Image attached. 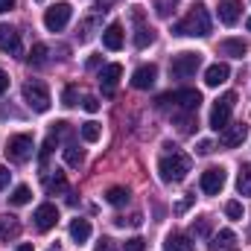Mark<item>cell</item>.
Here are the masks:
<instances>
[{
  "mask_svg": "<svg viewBox=\"0 0 251 251\" xmlns=\"http://www.w3.org/2000/svg\"><path fill=\"white\" fill-rule=\"evenodd\" d=\"M173 32L184 35V38H204V35H210V12H207V6L196 3L187 15L173 26Z\"/></svg>",
  "mask_w": 251,
  "mask_h": 251,
  "instance_id": "1",
  "label": "cell"
},
{
  "mask_svg": "<svg viewBox=\"0 0 251 251\" xmlns=\"http://www.w3.org/2000/svg\"><path fill=\"white\" fill-rule=\"evenodd\" d=\"M190 167H193V158L184 155V152H178V149L173 146V152H167V155L158 161L161 181H167V184H178V181H184L187 173H190Z\"/></svg>",
  "mask_w": 251,
  "mask_h": 251,
  "instance_id": "2",
  "label": "cell"
},
{
  "mask_svg": "<svg viewBox=\"0 0 251 251\" xmlns=\"http://www.w3.org/2000/svg\"><path fill=\"white\" fill-rule=\"evenodd\" d=\"M170 102H176L181 111H199L201 94H199L196 88H181V91H176V94H161V97H158V108H167Z\"/></svg>",
  "mask_w": 251,
  "mask_h": 251,
  "instance_id": "3",
  "label": "cell"
},
{
  "mask_svg": "<svg viewBox=\"0 0 251 251\" xmlns=\"http://www.w3.org/2000/svg\"><path fill=\"white\" fill-rule=\"evenodd\" d=\"M35 152V143H32V134H12L6 140V158L12 164H26Z\"/></svg>",
  "mask_w": 251,
  "mask_h": 251,
  "instance_id": "4",
  "label": "cell"
},
{
  "mask_svg": "<svg viewBox=\"0 0 251 251\" xmlns=\"http://www.w3.org/2000/svg\"><path fill=\"white\" fill-rule=\"evenodd\" d=\"M234 105H237V94H234V91L225 94V97H219V100L213 102V108H210V128H213V131H222V128L228 126Z\"/></svg>",
  "mask_w": 251,
  "mask_h": 251,
  "instance_id": "5",
  "label": "cell"
},
{
  "mask_svg": "<svg viewBox=\"0 0 251 251\" xmlns=\"http://www.w3.org/2000/svg\"><path fill=\"white\" fill-rule=\"evenodd\" d=\"M24 100H26V105H29L32 111H38V114H44V111L50 108V91L44 88V82H26V85H24Z\"/></svg>",
  "mask_w": 251,
  "mask_h": 251,
  "instance_id": "6",
  "label": "cell"
},
{
  "mask_svg": "<svg viewBox=\"0 0 251 251\" xmlns=\"http://www.w3.org/2000/svg\"><path fill=\"white\" fill-rule=\"evenodd\" d=\"M201 67V56L199 53H178L173 62H170V73L176 76V79H190V76H196V70Z\"/></svg>",
  "mask_w": 251,
  "mask_h": 251,
  "instance_id": "7",
  "label": "cell"
},
{
  "mask_svg": "<svg viewBox=\"0 0 251 251\" xmlns=\"http://www.w3.org/2000/svg\"><path fill=\"white\" fill-rule=\"evenodd\" d=\"M70 15H73V6L70 3H53L44 12V26L50 32H62L64 26H67V21H70Z\"/></svg>",
  "mask_w": 251,
  "mask_h": 251,
  "instance_id": "8",
  "label": "cell"
},
{
  "mask_svg": "<svg viewBox=\"0 0 251 251\" xmlns=\"http://www.w3.org/2000/svg\"><path fill=\"white\" fill-rule=\"evenodd\" d=\"M131 21H134V47H137V50L149 47V44L155 41V32L143 24V9H140V6H131Z\"/></svg>",
  "mask_w": 251,
  "mask_h": 251,
  "instance_id": "9",
  "label": "cell"
},
{
  "mask_svg": "<svg viewBox=\"0 0 251 251\" xmlns=\"http://www.w3.org/2000/svg\"><path fill=\"white\" fill-rule=\"evenodd\" d=\"M199 187H201L204 196H219V190L225 187V170H222V167H210V170H204Z\"/></svg>",
  "mask_w": 251,
  "mask_h": 251,
  "instance_id": "10",
  "label": "cell"
},
{
  "mask_svg": "<svg viewBox=\"0 0 251 251\" xmlns=\"http://www.w3.org/2000/svg\"><path fill=\"white\" fill-rule=\"evenodd\" d=\"M32 219H35V228H38V231H50V228H56V222H59V207L50 204V201H44V204L35 207Z\"/></svg>",
  "mask_w": 251,
  "mask_h": 251,
  "instance_id": "11",
  "label": "cell"
},
{
  "mask_svg": "<svg viewBox=\"0 0 251 251\" xmlns=\"http://www.w3.org/2000/svg\"><path fill=\"white\" fill-rule=\"evenodd\" d=\"M120 76H123V64H105L100 70V88H102V94H114Z\"/></svg>",
  "mask_w": 251,
  "mask_h": 251,
  "instance_id": "12",
  "label": "cell"
},
{
  "mask_svg": "<svg viewBox=\"0 0 251 251\" xmlns=\"http://www.w3.org/2000/svg\"><path fill=\"white\" fill-rule=\"evenodd\" d=\"M155 79H158V67H155V64H140V67L131 73V85H134L137 91H149V88L155 85Z\"/></svg>",
  "mask_w": 251,
  "mask_h": 251,
  "instance_id": "13",
  "label": "cell"
},
{
  "mask_svg": "<svg viewBox=\"0 0 251 251\" xmlns=\"http://www.w3.org/2000/svg\"><path fill=\"white\" fill-rule=\"evenodd\" d=\"M0 50L9 53V56H21V35H18L15 26L0 24Z\"/></svg>",
  "mask_w": 251,
  "mask_h": 251,
  "instance_id": "14",
  "label": "cell"
},
{
  "mask_svg": "<svg viewBox=\"0 0 251 251\" xmlns=\"http://www.w3.org/2000/svg\"><path fill=\"white\" fill-rule=\"evenodd\" d=\"M249 137V126L246 123H234V126H225L222 131H219V140H222V146H240L243 140Z\"/></svg>",
  "mask_w": 251,
  "mask_h": 251,
  "instance_id": "15",
  "label": "cell"
},
{
  "mask_svg": "<svg viewBox=\"0 0 251 251\" xmlns=\"http://www.w3.org/2000/svg\"><path fill=\"white\" fill-rule=\"evenodd\" d=\"M228 76H231V67L225 62H216L204 70V85L207 88H219L222 82H228Z\"/></svg>",
  "mask_w": 251,
  "mask_h": 251,
  "instance_id": "16",
  "label": "cell"
},
{
  "mask_svg": "<svg viewBox=\"0 0 251 251\" xmlns=\"http://www.w3.org/2000/svg\"><path fill=\"white\" fill-rule=\"evenodd\" d=\"M240 6H243V0H219V21L225 26H234L240 21V12H243Z\"/></svg>",
  "mask_w": 251,
  "mask_h": 251,
  "instance_id": "17",
  "label": "cell"
},
{
  "mask_svg": "<svg viewBox=\"0 0 251 251\" xmlns=\"http://www.w3.org/2000/svg\"><path fill=\"white\" fill-rule=\"evenodd\" d=\"M123 41H126V35H123V24H108L105 26V32H102V44H105V50H120L123 47Z\"/></svg>",
  "mask_w": 251,
  "mask_h": 251,
  "instance_id": "18",
  "label": "cell"
},
{
  "mask_svg": "<svg viewBox=\"0 0 251 251\" xmlns=\"http://www.w3.org/2000/svg\"><path fill=\"white\" fill-rule=\"evenodd\" d=\"M70 240H73L76 246L88 243V240H91V222H88V219H73V222H70Z\"/></svg>",
  "mask_w": 251,
  "mask_h": 251,
  "instance_id": "19",
  "label": "cell"
},
{
  "mask_svg": "<svg viewBox=\"0 0 251 251\" xmlns=\"http://www.w3.org/2000/svg\"><path fill=\"white\" fill-rule=\"evenodd\" d=\"M234 243H237L234 231H231V228H222L219 234H213V237H210V243H207V246H210L213 251H228Z\"/></svg>",
  "mask_w": 251,
  "mask_h": 251,
  "instance_id": "20",
  "label": "cell"
},
{
  "mask_svg": "<svg viewBox=\"0 0 251 251\" xmlns=\"http://www.w3.org/2000/svg\"><path fill=\"white\" fill-rule=\"evenodd\" d=\"M219 50H222L225 56L243 59V56L249 53V44H246V41H240V38H225V41H219Z\"/></svg>",
  "mask_w": 251,
  "mask_h": 251,
  "instance_id": "21",
  "label": "cell"
},
{
  "mask_svg": "<svg viewBox=\"0 0 251 251\" xmlns=\"http://www.w3.org/2000/svg\"><path fill=\"white\" fill-rule=\"evenodd\" d=\"M164 251H193V243L184 234H170L164 240Z\"/></svg>",
  "mask_w": 251,
  "mask_h": 251,
  "instance_id": "22",
  "label": "cell"
},
{
  "mask_svg": "<svg viewBox=\"0 0 251 251\" xmlns=\"http://www.w3.org/2000/svg\"><path fill=\"white\" fill-rule=\"evenodd\" d=\"M18 231H21V222L15 216H0V243L18 237Z\"/></svg>",
  "mask_w": 251,
  "mask_h": 251,
  "instance_id": "23",
  "label": "cell"
},
{
  "mask_svg": "<svg viewBox=\"0 0 251 251\" xmlns=\"http://www.w3.org/2000/svg\"><path fill=\"white\" fill-rule=\"evenodd\" d=\"M64 187H67V181H64V173H59V170H53V176H47V173H44V190H47L50 196L62 193Z\"/></svg>",
  "mask_w": 251,
  "mask_h": 251,
  "instance_id": "24",
  "label": "cell"
},
{
  "mask_svg": "<svg viewBox=\"0 0 251 251\" xmlns=\"http://www.w3.org/2000/svg\"><path fill=\"white\" fill-rule=\"evenodd\" d=\"M128 196H131V193H128V187H120V184L105 190V201H108V204H114V207L126 204V201H128Z\"/></svg>",
  "mask_w": 251,
  "mask_h": 251,
  "instance_id": "25",
  "label": "cell"
},
{
  "mask_svg": "<svg viewBox=\"0 0 251 251\" xmlns=\"http://www.w3.org/2000/svg\"><path fill=\"white\" fill-rule=\"evenodd\" d=\"M79 134H82V140H85V143H97V140L102 137V128H100V123L88 120V123H82V128H79Z\"/></svg>",
  "mask_w": 251,
  "mask_h": 251,
  "instance_id": "26",
  "label": "cell"
},
{
  "mask_svg": "<svg viewBox=\"0 0 251 251\" xmlns=\"http://www.w3.org/2000/svg\"><path fill=\"white\" fill-rule=\"evenodd\" d=\"M47 53H50V50H47V44H35V47L29 50L26 62L32 64V67H44V64H47Z\"/></svg>",
  "mask_w": 251,
  "mask_h": 251,
  "instance_id": "27",
  "label": "cell"
},
{
  "mask_svg": "<svg viewBox=\"0 0 251 251\" xmlns=\"http://www.w3.org/2000/svg\"><path fill=\"white\" fill-rule=\"evenodd\" d=\"M237 190H240V196H251V164H246V167L240 170V176H237Z\"/></svg>",
  "mask_w": 251,
  "mask_h": 251,
  "instance_id": "28",
  "label": "cell"
},
{
  "mask_svg": "<svg viewBox=\"0 0 251 251\" xmlns=\"http://www.w3.org/2000/svg\"><path fill=\"white\" fill-rule=\"evenodd\" d=\"M82 158H85V155H82V149H79L76 143H67V146H64V164H67V167H79Z\"/></svg>",
  "mask_w": 251,
  "mask_h": 251,
  "instance_id": "29",
  "label": "cell"
},
{
  "mask_svg": "<svg viewBox=\"0 0 251 251\" xmlns=\"http://www.w3.org/2000/svg\"><path fill=\"white\" fill-rule=\"evenodd\" d=\"M178 3H181V0H155V12H158V18H170V15L178 9Z\"/></svg>",
  "mask_w": 251,
  "mask_h": 251,
  "instance_id": "30",
  "label": "cell"
},
{
  "mask_svg": "<svg viewBox=\"0 0 251 251\" xmlns=\"http://www.w3.org/2000/svg\"><path fill=\"white\" fill-rule=\"evenodd\" d=\"M29 199H32V193H29V187H26V184L15 187V193L9 196V201H12V204H18V207H21V204H26Z\"/></svg>",
  "mask_w": 251,
  "mask_h": 251,
  "instance_id": "31",
  "label": "cell"
},
{
  "mask_svg": "<svg viewBox=\"0 0 251 251\" xmlns=\"http://www.w3.org/2000/svg\"><path fill=\"white\" fill-rule=\"evenodd\" d=\"M190 231H193L196 237H207V234H210V219H207V216H199Z\"/></svg>",
  "mask_w": 251,
  "mask_h": 251,
  "instance_id": "32",
  "label": "cell"
},
{
  "mask_svg": "<svg viewBox=\"0 0 251 251\" xmlns=\"http://www.w3.org/2000/svg\"><path fill=\"white\" fill-rule=\"evenodd\" d=\"M193 114H196V111H184V114H178V117H176L181 131H193V126H196V117H193Z\"/></svg>",
  "mask_w": 251,
  "mask_h": 251,
  "instance_id": "33",
  "label": "cell"
},
{
  "mask_svg": "<svg viewBox=\"0 0 251 251\" xmlns=\"http://www.w3.org/2000/svg\"><path fill=\"white\" fill-rule=\"evenodd\" d=\"M225 213H228V219H243V204L240 201H228L225 204Z\"/></svg>",
  "mask_w": 251,
  "mask_h": 251,
  "instance_id": "34",
  "label": "cell"
},
{
  "mask_svg": "<svg viewBox=\"0 0 251 251\" xmlns=\"http://www.w3.org/2000/svg\"><path fill=\"white\" fill-rule=\"evenodd\" d=\"M62 105H67V108L76 105V88H73V85H67V88L62 91Z\"/></svg>",
  "mask_w": 251,
  "mask_h": 251,
  "instance_id": "35",
  "label": "cell"
},
{
  "mask_svg": "<svg viewBox=\"0 0 251 251\" xmlns=\"http://www.w3.org/2000/svg\"><path fill=\"white\" fill-rule=\"evenodd\" d=\"M82 108H85L88 114H94V111H100V100H97V97H85V100H82Z\"/></svg>",
  "mask_w": 251,
  "mask_h": 251,
  "instance_id": "36",
  "label": "cell"
},
{
  "mask_svg": "<svg viewBox=\"0 0 251 251\" xmlns=\"http://www.w3.org/2000/svg\"><path fill=\"white\" fill-rule=\"evenodd\" d=\"M143 249H146L143 237H131V240H126V251H143Z\"/></svg>",
  "mask_w": 251,
  "mask_h": 251,
  "instance_id": "37",
  "label": "cell"
},
{
  "mask_svg": "<svg viewBox=\"0 0 251 251\" xmlns=\"http://www.w3.org/2000/svg\"><path fill=\"white\" fill-rule=\"evenodd\" d=\"M94 251H117V243H114V240H108V237H102V240L94 246Z\"/></svg>",
  "mask_w": 251,
  "mask_h": 251,
  "instance_id": "38",
  "label": "cell"
},
{
  "mask_svg": "<svg viewBox=\"0 0 251 251\" xmlns=\"http://www.w3.org/2000/svg\"><path fill=\"white\" fill-rule=\"evenodd\" d=\"M196 152H199V155H210V152H213V143H210V140H199Z\"/></svg>",
  "mask_w": 251,
  "mask_h": 251,
  "instance_id": "39",
  "label": "cell"
},
{
  "mask_svg": "<svg viewBox=\"0 0 251 251\" xmlns=\"http://www.w3.org/2000/svg\"><path fill=\"white\" fill-rule=\"evenodd\" d=\"M193 201H196V196H187L184 201H178V207H176V210H178V213H184V210H187V207L193 204Z\"/></svg>",
  "mask_w": 251,
  "mask_h": 251,
  "instance_id": "40",
  "label": "cell"
},
{
  "mask_svg": "<svg viewBox=\"0 0 251 251\" xmlns=\"http://www.w3.org/2000/svg\"><path fill=\"white\" fill-rule=\"evenodd\" d=\"M9 176H12V173H9L6 167H0V190H3L6 184H9Z\"/></svg>",
  "mask_w": 251,
  "mask_h": 251,
  "instance_id": "41",
  "label": "cell"
},
{
  "mask_svg": "<svg viewBox=\"0 0 251 251\" xmlns=\"http://www.w3.org/2000/svg\"><path fill=\"white\" fill-rule=\"evenodd\" d=\"M6 88H9V73H3V70H0V94H3Z\"/></svg>",
  "mask_w": 251,
  "mask_h": 251,
  "instance_id": "42",
  "label": "cell"
},
{
  "mask_svg": "<svg viewBox=\"0 0 251 251\" xmlns=\"http://www.w3.org/2000/svg\"><path fill=\"white\" fill-rule=\"evenodd\" d=\"M12 6H15V0H0V15H3V12H9Z\"/></svg>",
  "mask_w": 251,
  "mask_h": 251,
  "instance_id": "43",
  "label": "cell"
},
{
  "mask_svg": "<svg viewBox=\"0 0 251 251\" xmlns=\"http://www.w3.org/2000/svg\"><path fill=\"white\" fill-rule=\"evenodd\" d=\"M88 67H100V56H91L88 59Z\"/></svg>",
  "mask_w": 251,
  "mask_h": 251,
  "instance_id": "44",
  "label": "cell"
},
{
  "mask_svg": "<svg viewBox=\"0 0 251 251\" xmlns=\"http://www.w3.org/2000/svg\"><path fill=\"white\" fill-rule=\"evenodd\" d=\"M15 251H35V249H32L29 243H24V246H18V249H15Z\"/></svg>",
  "mask_w": 251,
  "mask_h": 251,
  "instance_id": "45",
  "label": "cell"
},
{
  "mask_svg": "<svg viewBox=\"0 0 251 251\" xmlns=\"http://www.w3.org/2000/svg\"><path fill=\"white\" fill-rule=\"evenodd\" d=\"M246 26H249V32H251V18H249V24H246Z\"/></svg>",
  "mask_w": 251,
  "mask_h": 251,
  "instance_id": "46",
  "label": "cell"
},
{
  "mask_svg": "<svg viewBox=\"0 0 251 251\" xmlns=\"http://www.w3.org/2000/svg\"><path fill=\"white\" fill-rule=\"evenodd\" d=\"M38 3H44V0H38Z\"/></svg>",
  "mask_w": 251,
  "mask_h": 251,
  "instance_id": "47",
  "label": "cell"
}]
</instances>
